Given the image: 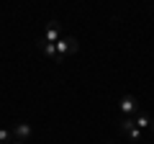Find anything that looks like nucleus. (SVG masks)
Segmentation results:
<instances>
[{
	"instance_id": "nucleus-8",
	"label": "nucleus",
	"mask_w": 154,
	"mask_h": 144,
	"mask_svg": "<svg viewBox=\"0 0 154 144\" xmlns=\"http://www.w3.org/2000/svg\"><path fill=\"white\" fill-rule=\"evenodd\" d=\"M11 139H13V134L8 131V129H0V144H8Z\"/></svg>"
},
{
	"instance_id": "nucleus-1",
	"label": "nucleus",
	"mask_w": 154,
	"mask_h": 144,
	"mask_svg": "<svg viewBox=\"0 0 154 144\" xmlns=\"http://www.w3.org/2000/svg\"><path fill=\"white\" fill-rule=\"evenodd\" d=\"M77 49H80L77 39H72V36H62V39L57 41V59H64V57L75 54Z\"/></svg>"
},
{
	"instance_id": "nucleus-3",
	"label": "nucleus",
	"mask_w": 154,
	"mask_h": 144,
	"mask_svg": "<svg viewBox=\"0 0 154 144\" xmlns=\"http://www.w3.org/2000/svg\"><path fill=\"white\" fill-rule=\"evenodd\" d=\"M11 134H13V142H28L31 139V124H16V126L11 129Z\"/></svg>"
},
{
	"instance_id": "nucleus-11",
	"label": "nucleus",
	"mask_w": 154,
	"mask_h": 144,
	"mask_svg": "<svg viewBox=\"0 0 154 144\" xmlns=\"http://www.w3.org/2000/svg\"><path fill=\"white\" fill-rule=\"evenodd\" d=\"M152 131H154V121H152Z\"/></svg>"
},
{
	"instance_id": "nucleus-7",
	"label": "nucleus",
	"mask_w": 154,
	"mask_h": 144,
	"mask_svg": "<svg viewBox=\"0 0 154 144\" xmlns=\"http://www.w3.org/2000/svg\"><path fill=\"white\" fill-rule=\"evenodd\" d=\"M121 129H123V131H131V129H136V124H134V118L131 116H126V118H123V121H121Z\"/></svg>"
},
{
	"instance_id": "nucleus-5",
	"label": "nucleus",
	"mask_w": 154,
	"mask_h": 144,
	"mask_svg": "<svg viewBox=\"0 0 154 144\" xmlns=\"http://www.w3.org/2000/svg\"><path fill=\"white\" fill-rule=\"evenodd\" d=\"M134 124H136V129H146V126H152V118H149L146 111H139L134 116Z\"/></svg>"
},
{
	"instance_id": "nucleus-9",
	"label": "nucleus",
	"mask_w": 154,
	"mask_h": 144,
	"mask_svg": "<svg viewBox=\"0 0 154 144\" xmlns=\"http://www.w3.org/2000/svg\"><path fill=\"white\" fill-rule=\"evenodd\" d=\"M141 136V129H131V131H128V139H139Z\"/></svg>"
},
{
	"instance_id": "nucleus-2",
	"label": "nucleus",
	"mask_w": 154,
	"mask_h": 144,
	"mask_svg": "<svg viewBox=\"0 0 154 144\" xmlns=\"http://www.w3.org/2000/svg\"><path fill=\"white\" fill-rule=\"evenodd\" d=\"M118 108H121L123 116H136V113L141 111V108H139V100L134 98V95H123L121 103H118Z\"/></svg>"
},
{
	"instance_id": "nucleus-4",
	"label": "nucleus",
	"mask_w": 154,
	"mask_h": 144,
	"mask_svg": "<svg viewBox=\"0 0 154 144\" xmlns=\"http://www.w3.org/2000/svg\"><path fill=\"white\" fill-rule=\"evenodd\" d=\"M59 33H62L59 23H57V21H51V23H49V28H46V36H44V41H49V44H57V41H59Z\"/></svg>"
},
{
	"instance_id": "nucleus-10",
	"label": "nucleus",
	"mask_w": 154,
	"mask_h": 144,
	"mask_svg": "<svg viewBox=\"0 0 154 144\" xmlns=\"http://www.w3.org/2000/svg\"><path fill=\"white\" fill-rule=\"evenodd\" d=\"M11 144H26V142H11Z\"/></svg>"
},
{
	"instance_id": "nucleus-6",
	"label": "nucleus",
	"mask_w": 154,
	"mask_h": 144,
	"mask_svg": "<svg viewBox=\"0 0 154 144\" xmlns=\"http://www.w3.org/2000/svg\"><path fill=\"white\" fill-rule=\"evenodd\" d=\"M38 46H41V52H44L46 57H51V59H57V44H49V41H38Z\"/></svg>"
}]
</instances>
